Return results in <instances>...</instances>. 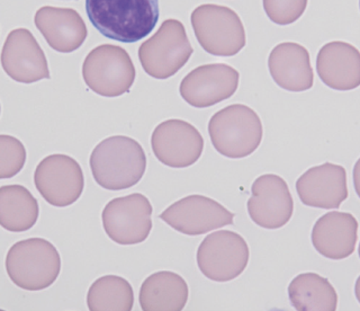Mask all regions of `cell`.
I'll list each match as a JSON object with an SVG mask.
<instances>
[{
  "instance_id": "4316f807",
  "label": "cell",
  "mask_w": 360,
  "mask_h": 311,
  "mask_svg": "<svg viewBox=\"0 0 360 311\" xmlns=\"http://www.w3.org/2000/svg\"><path fill=\"white\" fill-rule=\"evenodd\" d=\"M0 113H1V105H0Z\"/></svg>"
},
{
  "instance_id": "ba28073f",
  "label": "cell",
  "mask_w": 360,
  "mask_h": 311,
  "mask_svg": "<svg viewBox=\"0 0 360 311\" xmlns=\"http://www.w3.org/2000/svg\"><path fill=\"white\" fill-rule=\"evenodd\" d=\"M250 250L243 237L219 230L204 238L197 249V265L204 277L215 282L234 280L247 269Z\"/></svg>"
},
{
  "instance_id": "d6986e66",
  "label": "cell",
  "mask_w": 360,
  "mask_h": 311,
  "mask_svg": "<svg viewBox=\"0 0 360 311\" xmlns=\"http://www.w3.org/2000/svg\"><path fill=\"white\" fill-rule=\"evenodd\" d=\"M316 71L324 85L335 91H352L360 85V53L349 43L335 41L321 48Z\"/></svg>"
},
{
  "instance_id": "9c48e42d",
  "label": "cell",
  "mask_w": 360,
  "mask_h": 311,
  "mask_svg": "<svg viewBox=\"0 0 360 311\" xmlns=\"http://www.w3.org/2000/svg\"><path fill=\"white\" fill-rule=\"evenodd\" d=\"M152 211L149 198L141 193L112 198L101 215L105 232L123 246L143 243L151 232Z\"/></svg>"
},
{
  "instance_id": "30bf717a",
  "label": "cell",
  "mask_w": 360,
  "mask_h": 311,
  "mask_svg": "<svg viewBox=\"0 0 360 311\" xmlns=\"http://www.w3.org/2000/svg\"><path fill=\"white\" fill-rule=\"evenodd\" d=\"M34 184L52 207L67 208L78 201L84 192V172L70 156L54 153L37 165Z\"/></svg>"
},
{
  "instance_id": "7402d4cb",
  "label": "cell",
  "mask_w": 360,
  "mask_h": 311,
  "mask_svg": "<svg viewBox=\"0 0 360 311\" xmlns=\"http://www.w3.org/2000/svg\"><path fill=\"white\" fill-rule=\"evenodd\" d=\"M39 215V202L25 186L0 187V226L11 232L32 229Z\"/></svg>"
},
{
  "instance_id": "5bb4252c",
  "label": "cell",
  "mask_w": 360,
  "mask_h": 311,
  "mask_svg": "<svg viewBox=\"0 0 360 311\" xmlns=\"http://www.w3.org/2000/svg\"><path fill=\"white\" fill-rule=\"evenodd\" d=\"M247 208L251 220L257 226L264 229H279L292 218L294 201L283 177L266 174L253 182Z\"/></svg>"
},
{
  "instance_id": "52a82bcc",
  "label": "cell",
  "mask_w": 360,
  "mask_h": 311,
  "mask_svg": "<svg viewBox=\"0 0 360 311\" xmlns=\"http://www.w3.org/2000/svg\"><path fill=\"white\" fill-rule=\"evenodd\" d=\"M134 65L125 49L112 44L97 46L82 65V77L90 91L104 97L129 93L135 82Z\"/></svg>"
},
{
  "instance_id": "6da1fadb",
  "label": "cell",
  "mask_w": 360,
  "mask_h": 311,
  "mask_svg": "<svg viewBox=\"0 0 360 311\" xmlns=\"http://www.w3.org/2000/svg\"><path fill=\"white\" fill-rule=\"evenodd\" d=\"M86 13L101 34L122 43L148 37L160 16L159 0H86Z\"/></svg>"
},
{
  "instance_id": "9a60e30c",
  "label": "cell",
  "mask_w": 360,
  "mask_h": 311,
  "mask_svg": "<svg viewBox=\"0 0 360 311\" xmlns=\"http://www.w3.org/2000/svg\"><path fill=\"white\" fill-rule=\"evenodd\" d=\"M0 63L6 75L20 84L50 80L48 60L30 30L16 29L9 33Z\"/></svg>"
},
{
  "instance_id": "4fadbf2b",
  "label": "cell",
  "mask_w": 360,
  "mask_h": 311,
  "mask_svg": "<svg viewBox=\"0 0 360 311\" xmlns=\"http://www.w3.org/2000/svg\"><path fill=\"white\" fill-rule=\"evenodd\" d=\"M239 72L231 65H200L180 82L179 93L193 108H211L233 96L239 87Z\"/></svg>"
},
{
  "instance_id": "ffe728a7",
  "label": "cell",
  "mask_w": 360,
  "mask_h": 311,
  "mask_svg": "<svg viewBox=\"0 0 360 311\" xmlns=\"http://www.w3.org/2000/svg\"><path fill=\"white\" fill-rule=\"evenodd\" d=\"M268 68L274 82L288 91H305L313 87L314 75L309 53L301 44L281 43L268 58Z\"/></svg>"
},
{
  "instance_id": "ac0fdd59",
  "label": "cell",
  "mask_w": 360,
  "mask_h": 311,
  "mask_svg": "<svg viewBox=\"0 0 360 311\" xmlns=\"http://www.w3.org/2000/svg\"><path fill=\"white\" fill-rule=\"evenodd\" d=\"M357 241L358 221L350 213L332 211L322 215L313 227V246L319 254L330 260L352 256Z\"/></svg>"
},
{
  "instance_id": "2e32d148",
  "label": "cell",
  "mask_w": 360,
  "mask_h": 311,
  "mask_svg": "<svg viewBox=\"0 0 360 311\" xmlns=\"http://www.w3.org/2000/svg\"><path fill=\"white\" fill-rule=\"evenodd\" d=\"M296 191L307 207L338 209L348 198L346 170L331 163L314 166L297 179Z\"/></svg>"
},
{
  "instance_id": "7c38bea8",
  "label": "cell",
  "mask_w": 360,
  "mask_h": 311,
  "mask_svg": "<svg viewBox=\"0 0 360 311\" xmlns=\"http://www.w3.org/2000/svg\"><path fill=\"white\" fill-rule=\"evenodd\" d=\"M152 151L159 162L172 168H186L198 162L204 139L194 125L183 120H167L151 136Z\"/></svg>"
},
{
  "instance_id": "603a6c76",
  "label": "cell",
  "mask_w": 360,
  "mask_h": 311,
  "mask_svg": "<svg viewBox=\"0 0 360 311\" xmlns=\"http://www.w3.org/2000/svg\"><path fill=\"white\" fill-rule=\"evenodd\" d=\"M288 298L298 311H335L338 294L328 279L315 273L297 275L288 286Z\"/></svg>"
},
{
  "instance_id": "8fae6325",
  "label": "cell",
  "mask_w": 360,
  "mask_h": 311,
  "mask_svg": "<svg viewBox=\"0 0 360 311\" xmlns=\"http://www.w3.org/2000/svg\"><path fill=\"white\" fill-rule=\"evenodd\" d=\"M160 219L184 235L200 236L233 224L234 215L213 198L195 194L174 202Z\"/></svg>"
},
{
  "instance_id": "44dd1931",
  "label": "cell",
  "mask_w": 360,
  "mask_h": 311,
  "mask_svg": "<svg viewBox=\"0 0 360 311\" xmlns=\"http://www.w3.org/2000/svg\"><path fill=\"white\" fill-rule=\"evenodd\" d=\"M188 297V286L183 277L161 271L146 277L141 286L139 300L143 311H181Z\"/></svg>"
},
{
  "instance_id": "8992f818",
  "label": "cell",
  "mask_w": 360,
  "mask_h": 311,
  "mask_svg": "<svg viewBox=\"0 0 360 311\" xmlns=\"http://www.w3.org/2000/svg\"><path fill=\"white\" fill-rule=\"evenodd\" d=\"M193 52L184 24L177 20H167L157 33L140 46L139 59L149 76L168 80L188 63Z\"/></svg>"
},
{
  "instance_id": "5b68a950",
  "label": "cell",
  "mask_w": 360,
  "mask_h": 311,
  "mask_svg": "<svg viewBox=\"0 0 360 311\" xmlns=\"http://www.w3.org/2000/svg\"><path fill=\"white\" fill-rule=\"evenodd\" d=\"M191 25L200 46L212 56L233 57L245 48V26L229 7L200 5L191 13Z\"/></svg>"
},
{
  "instance_id": "484cf974",
  "label": "cell",
  "mask_w": 360,
  "mask_h": 311,
  "mask_svg": "<svg viewBox=\"0 0 360 311\" xmlns=\"http://www.w3.org/2000/svg\"><path fill=\"white\" fill-rule=\"evenodd\" d=\"M307 0H264V9L271 22L278 25L295 23L305 12Z\"/></svg>"
},
{
  "instance_id": "277c9868",
  "label": "cell",
  "mask_w": 360,
  "mask_h": 311,
  "mask_svg": "<svg viewBox=\"0 0 360 311\" xmlns=\"http://www.w3.org/2000/svg\"><path fill=\"white\" fill-rule=\"evenodd\" d=\"M208 133L217 153L228 158H245L262 144V120L247 105L233 104L219 110L208 123Z\"/></svg>"
},
{
  "instance_id": "d4e9b609",
  "label": "cell",
  "mask_w": 360,
  "mask_h": 311,
  "mask_svg": "<svg viewBox=\"0 0 360 311\" xmlns=\"http://www.w3.org/2000/svg\"><path fill=\"white\" fill-rule=\"evenodd\" d=\"M25 146L18 139L0 134V179H13L25 166Z\"/></svg>"
},
{
  "instance_id": "7a4b0ae2",
  "label": "cell",
  "mask_w": 360,
  "mask_h": 311,
  "mask_svg": "<svg viewBox=\"0 0 360 311\" xmlns=\"http://www.w3.org/2000/svg\"><path fill=\"white\" fill-rule=\"evenodd\" d=\"M89 165L99 186L108 191L127 190L143 177L146 156L134 139L112 136L96 146L90 155Z\"/></svg>"
},
{
  "instance_id": "cb8c5ba5",
  "label": "cell",
  "mask_w": 360,
  "mask_h": 311,
  "mask_svg": "<svg viewBox=\"0 0 360 311\" xmlns=\"http://www.w3.org/2000/svg\"><path fill=\"white\" fill-rule=\"evenodd\" d=\"M134 292L129 281L117 275H105L91 284L87 294L90 311H131Z\"/></svg>"
},
{
  "instance_id": "3957f363",
  "label": "cell",
  "mask_w": 360,
  "mask_h": 311,
  "mask_svg": "<svg viewBox=\"0 0 360 311\" xmlns=\"http://www.w3.org/2000/svg\"><path fill=\"white\" fill-rule=\"evenodd\" d=\"M5 266L15 286L26 291H41L59 277L61 258L53 243L44 238H28L9 248Z\"/></svg>"
},
{
  "instance_id": "e0dca14e",
  "label": "cell",
  "mask_w": 360,
  "mask_h": 311,
  "mask_svg": "<svg viewBox=\"0 0 360 311\" xmlns=\"http://www.w3.org/2000/svg\"><path fill=\"white\" fill-rule=\"evenodd\" d=\"M34 23L49 46L60 53L76 51L87 39L86 24L75 9L42 7L35 14Z\"/></svg>"
}]
</instances>
